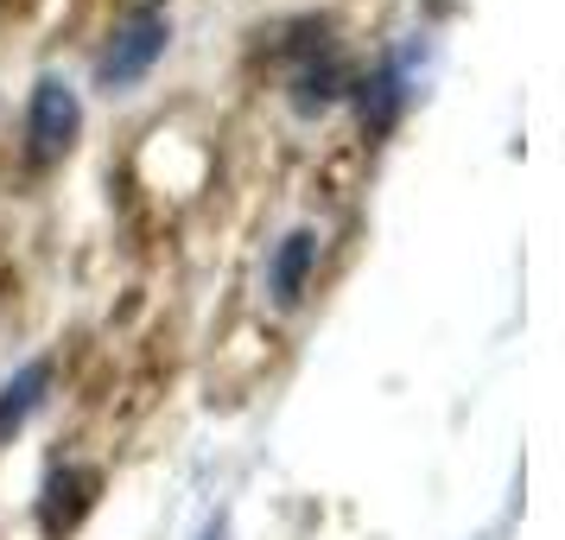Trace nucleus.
I'll use <instances>...</instances> for the list:
<instances>
[{
    "label": "nucleus",
    "instance_id": "7ed1b4c3",
    "mask_svg": "<svg viewBox=\"0 0 565 540\" xmlns=\"http://www.w3.org/2000/svg\"><path fill=\"white\" fill-rule=\"evenodd\" d=\"M311 261H318V235H311V230H292V235L280 242V255H274V267H267V286H274V299H280V306H292V299L306 293Z\"/></svg>",
    "mask_w": 565,
    "mask_h": 540
},
{
    "label": "nucleus",
    "instance_id": "f257e3e1",
    "mask_svg": "<svg viewBox=\"0 0 565 540\" xmlns=\"http://www.w3.org/2000/svg\"><path fill=\"white\" fill-rule=\"evenodd\" d=\"M166 39H172V32H166V20H159V13H140V20H134V27L103 52L96 77H103L108 89H128V83H140L147 71H153V57L166 52Z\"/></svg>",
    "mask_w": 565,
    "mask_h": 540
},
{
    "label": "nucleus",
    "instance_id": "20e7f679",
    "mask_svg": "<svg viewBox=\"0 0 565 540\" xmlns=\"http://www.w3.org/2000/svg\"><path fill=\"white\" fill-rule=\"evenodd\" d=\"M45 382H52V362H26L13 382L0 388V438L13 433L20 420H26L32 407H39V394H45Z\"/></svg>",
    "mask_w": 565,
    "mask_h": 540
},
{
    "label": "nucleus",
    "instance_id": "39448f33",
    "mask_svg": "<svg viewBox=\"0 0 565 540\" xmlns=\"http://www.w3.org/2000/svg\"><path fill=\"white\" fill-rule=\"evenodd\" d=\"M204 540H223V521H216V528H210V534H204Z\"/></svg>",
    "mask_w": 565,
    "mask_h": 540
},
{
    "label": "nucleus",
    "instance_id": "f03ea898",
    "mask_svg": "<svg viewBox=\"0 0 565 540\" xmlns=\"http://www.w3.org/2000/svg\"><path fill=\"white\" fill-rule=\"evenodd\" d=\"M77 121H83V108H77V96L64 89L57 77H45L39 89H32V121H26V134H32V153L39 159H57L71 140H77Z\"/></svg>",
    "mask_w": 565,
    "mask_h": 540
}]
</instances>
